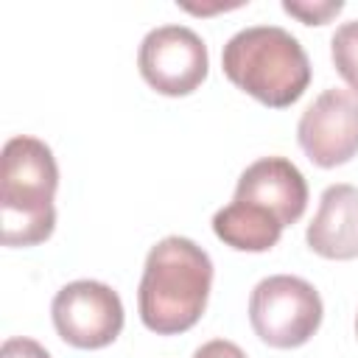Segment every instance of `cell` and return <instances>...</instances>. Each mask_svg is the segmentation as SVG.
<instances>
[{
	"mask_svg": "<svg viewBox=\"0 0 358 358\" xmlns=\"http://www.w3.org/2000/svg\"><path fill=\"white\" fill-rule=\"evenodd\" d=\"M210 288V255L190 238L168 235L154 243L145 257L137 288L140 319L157 336L185 333L201 319Z\"/></svg>",
	"mask_w": 358,
	"mask_h": 358,
	"instance_id": "1",
	"label": "cell"
},
{
	"mask_svg": "<svg viewBox=\"0 0 358 358\" xmlns=\"http://www.w3.org/2000/svg\"><path fill=\"white\" fill-rule=\"evenodd\" d=\"M59 165L48 143L17 134L0 157V241L3 246H36L53 235Z\"/></svg>",
	"mask_w": 358,
	"mask_h": 358,
	"instance_id": "2",
	"label": "cell"
},
{
	"mask_svg": "<svg viewBox=\"0 0 358 358\" xmlns=\"http://www.w3.org/2000/svg\"><path fill=\"white\" fill-rule=\"evenodd\" d=\"M224 76L271 109L296 103L310 84V59L299 39L280 25H249L221 50Z\"/></svg>",
	"mask_w": 358,
	"mask_h": 358,
	"instance_id": "3",
	"label": "cell"
},
{
	"mask_svg": "<svg viewBox=\"0 0 358 358\" xmlns=\"http://www.w3.org/2000/svg\"><path fill=\"white\" fill-rule=\"evenodd\" d=\"M324 316L319 291L294 274H271L249 294V322L255 336L277 350H294L313 338Z\"/></svg>",
	"mask_w": 358,
	"mask_h": 358,
	"instance_id": "4",
	"label": "cell"
},
{
	"mask_svg": "<svg viewBox=\"0 0 358 358\" xmlns=\"http://www.w3.org/2000/svg\"><path fill=\"white\" fill-rule=\"evenodd\" d=\"M137 67L151 90L168 98H182L201 87L210 70V56L204 39L193 28L159 25L143 36Z\"/></svg>",
	"mask_w": 358,
	"mask_h": 358,
	"instance_id": "5",
	"label": "cell"
},
{
	"mask_svg": "<svg viewBox=\"0 0 358 358\" xmlns=\"http://www.w3.org/2000/svg\"><path fill=\"white\" fill-rule=\"evenodd\" d=\"M50 319L62 341L78 350L109 347L123 330V302L117 291L98 280H73L50 302Z\"/></svg>",
	"mask_w": 358,
	"mask_h": 358,
	"instance_id": "6",
	"label": "cell"
},
{
	"mask_svg": "<svg viewBox=\"0 0 358 358\" xmlns=\"http://www.w3.org/2000/svg\"><path fill=\"white\" fill-rule=\"evenodd\" d=\"M296 140L319 168H338L358 154V98L347 90H324L302 112Z\"/></svg>",
	"mask_w": 358,
	"mask_h": 358,
	"instance_id": "7",
	"label": "cell"
},
{
	"mask_svg": "<svg viewBox=\"0 0 358 358\" xmlns=\"http://www.w3.org/2000/svg\"><path fill=\"white\" fill-rule=\"evenodd\" d=\"M232 199L260 207L282 227H291L302 218L308 207V182L291 159L260 157L238 176Z\"/></svg>",
	"mask_w": 358,
	"mask_h": 358,
	"instance_id": "8",
	"label": "cell"
},
{
	"mask_svg": "<svg viewBox=\"0 0 358 358\" xmlns=\"http://www.w3.org/2000/svg\"><path fill=\"white\" fill-rule=\"evenodd\" d=\"M305 241L310 252L327 260L358 257V187L330 185L319 199V210L308 224Z\"/></svg>",
	"mask_w": 358,
	"mask_h": 358,
	"instance_id": "9",
	"label": "cell"
},
{
	"mask_svg": "<svg viewBox=\"0 0 358 358\" xmlns=\"http://www.w3.org/2000/svg\"><path fill=\"white\" fill-rule=\"evenodd\" d=\"M282 229L285 227L266 210L235 201V199L213 215L215 238L238 252H268L280 241Z\"/></svg>",
	"mask_w": 358,
	"mask_h": 358,
	"instance_id": "10",
	"label": "cell"
},
{
	"mask_svg": "<svg viewBox=\"0 0 358 358\" xmlns=\"http://www.w3.org/2000/svg\"><path fill=\"white\" fill-rule=\"evenodd\" d=\"M330 59L336 64V73L358 98V20L341 22L336 28V34L330 36Z\"/></svg>",
	"mask_w": 358,
	"mask_h": 358,
	"instance_id": "11",
	"label": "cell"
},
{
	"mask_svg": "<svg viewBox=\"0 0 358 358\" xmlns=\"http://www.w3.org/2000/svg\"><path fill=\"white\" fill-rule=\"evenodd\" d=\"M341 8H344L341 0H316V3H310V0H282V11L302 20L305 25H324Z\"/></svg>",
	"mask_w": 358,
	"mask_h": 358,
	"instance_id": "12",
	"label": "cell"
},
{
	"mask_svg": "<svg viewBox=\"0 0 358 358\" xmlns=\"http://www.w3.org/2000/svg\"><path fill=\"white\" fill-rule=\"evenodd\" d=\"M0 358H50V352H48L39 341H34V338L11 336V338L3 341Z\"/></svg>",
	"mask_w": 358,
	"mask_h": 358,
	"instance_id": "13",
	"label": "cell"
},
{
	"mask_svg": "<svg viewBox=\"0 0 358 358\" xmlns=\"http://www.w3.org/2000/svg\"><path fill=\"white\" fill-rule=\"evenodd\" d=\"M193 358H246V352L235 344V341H227V338H213V341H204Z\"/></svg>",
	"mask_w": 358,
	"mask_h": 358,
	"instance_id": "14",
	"label": "cell"
},
{
	"mask_svg": "<svg viewBox=\"0 0 358 358\" xmlns=\"http://www.w3.org/2000/svg\"><path fill=\"white\" fill-rule=\"evenodd\" d=\"M355 333H358V316H355Z\"/></svg>",
	"mask_w": 358,
	"mask_h": 358,
	"instance_id": "15",
	"label": "cell"
}]
</instances>
